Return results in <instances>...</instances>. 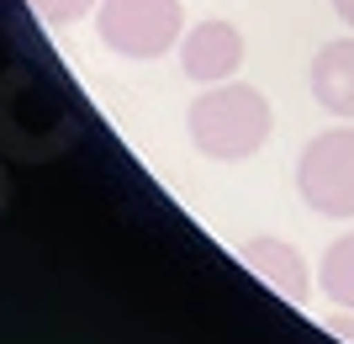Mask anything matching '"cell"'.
Wrapping results in <instances>:
<instances>
[{"instance_id":"6da1fadb","label":"cell","mask_w":354,"mask_h":344,"mask_svg":"<svg viewBox=\"0 0 354 344\" xmlns=\"http://www.w3.org/2000/svg\"><path fill=\"white\" fill-rule=\"evenodd\" d=\"M185 127H191L196 154L207 159H222V165H238L270 143V101L254 85H238V80H222V85H207L185 111Z\"/></svg>"},{"instance_id":"7a4b0ae2","label":"cell","mask_w":354,"mask_h":344,"mask_svg":"<svg viewBox=\"0 0 354 344\" xmlns=\"http://www.w3.org/2000/svg\"><path fill=\"white\" fill-rule=\"evenodd\" d=\"M74 117L69 106L43 85V80H27L21 69L6 75L0 85V149L11 159H59L74 143Z\"/></svg>"},{"instance_id":"3957f363","label":"cell","mask_w":354,"mask_h":344,"mask_svg":"<svg viewBox=\"0 0 354 344\" xmlns=\"http://www.w3.org/2000/svg\"><path fill=\"white\" fill-rule=\"evenodd\" d=\"M95 32L122 59H164L185 37V16L180 0H101Z\"/></svg>"},{"instance_id":"277c9868","label":"cell","mask_w":354,"mask_h":344,"mask_svg":"<svg viewBox=\"0 0 354 344\" xmlns=\"http://www.w3.org/2000/svg\"><path fill=\"white\" fill-rule=\"evenodd\" d=\"M296 191L317 217H354V127H328L301 149Z\"/></svg>"},{"instance_id":"5b68a950","label":"cell","mask_w":354,"mask_h":344,"mask_svg":"<svg viewBox=\"0 0 354 344\" xmlns=\"http://www.w3.org/2000/svg\"><path fill=\"white\" fill-rule=\"evenodd\" d=\"M243 64V32L233 21H196L185 37H180V69L196 80V85H222V80L238 75Z\"/></svg>"},{"instance_id":"8992f818","label":"cell","mask_w":354,"mask_h":344,"mask_svg":"<svg viewBox=\"0 0 354 344\" xmlns=\"http://www.w3.org/2000/svg\"><path fill=\"white\" fill-rule=\"evenodd\" d=\"M243 265L259 275V281L275 291V297H286V302H301L312 297V270H307V260H301V249H296L291 239H275V233H254V239H243Z\"/></svg>"},{"instance_id":"52a82bcc","label":"cell","mask_w":354,"mask_h":344,"mask_svg":"<svg viewBox=\"0 0 354 344\" xmlns=\"http://www.w3.org/2000/svg\"><path fill=\"white\" fill-rule=\"evenodd\" d=\"M307 85H312V101L323 111L354 117V37H333V43H323L312 53Z\"/></svg>"},{"instance_id":"ba28073f","label":"cell","mask_w":354,"mask_h":344,"mask_svg":"<svg viewBox=\"0 0 354 344\" xmlns=\"http://www.w3.org/2000/svg\"><path fill=\"white\" fill-rule=\"evenodd\" d=\"M317 286L333 307H349L354 313V233L333 239L323 249V265H317Z\"/></svg>"},{"instance_id":"9c48e42d","label":"cell","mask_w":354,"mask_h":344,"mask_svg":"<svg viewBox=\"0 0 354 344\" xmlns=\"http://www.w3.org/2000/svg\"><path fill=\"white\" fill-rule=\"evenodd\" d=\"M32 6V16L37 21H48V27H74L80 16H90L101 0H27Z\"/></svg>"},{"instance_id":"30bf717a","label":"cell","mask_w":354,"mask_h":344,"mask_svg":"<svg viewBox=\"0 0 354 344\" xmlns=\"http://www.w3.org/2000/svg\"><path fill=\"white\" fill-rule=\"evenodd\" d=\"M328 334L344 339V344H354V313L349 307H333V313H328Z\"/></svg>"},{"instance_id":"8fae6325","label":"cell","mask_w":354,"mask_h":344,"mask_svg":"<svg viewBox=\"0 0 354 344\" xmlns=\"http://www.w3.org/2000/svg\"><path fill=\"white\" fill-rule=\"evenodd\" d=\"M333 11H339V21L354 32V0H333Z\"/></svg>"},{"instance_id":"7c38bea8","label":"cell","mask_w":354,"mask_h":344,"mask_svg":"<svg viewBox=\"0 0 354 344\" xmlns=\"http://www.w3.org/2000/svg\"><path fill=\"white\" fill-rule=\"evenodd\" d=\"M6 201H11V185H6V170H0V217H6Z\"/></svg>"}]
</instances>
